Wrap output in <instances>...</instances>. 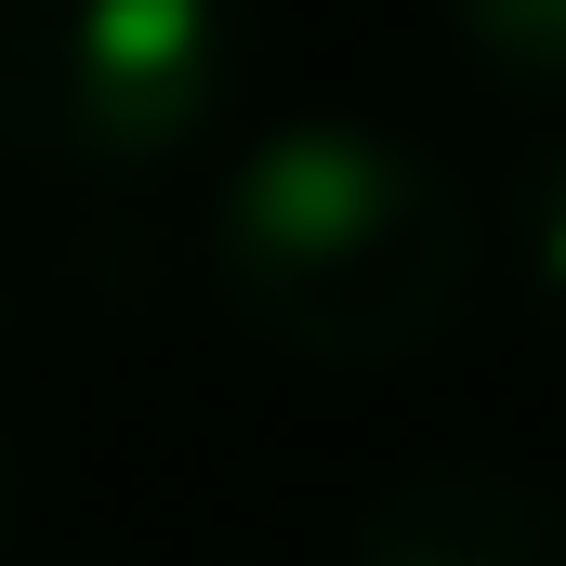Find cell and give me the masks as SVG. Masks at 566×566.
<instances>
[{
    "instance_id": "3",
    "label": "cell",
    "mask_w": 566,
    "mask_h": 566,
    "mask_svg": "<svg viewBox=\"0 0 566 566\" xmlns=\"http://www.w3.org/2000/svg\"><path fill=\"white\" fill-rule=\"evenodd\" d=\"M343 566H566V501L514 461H409L369 488Z\"/></svg>"
},
{
    "instance_id": "1",
    "label": "cell",
    "mask_w": 566,
    "mask_h": 566,
    "mask_svg": "<svg viewBox=\"0 0 566 566\" xmlns=\"http://www.w3.org/2000/svg\"><path fill=\"white\" fill-rule=\"evenodd\" d=\"M211 277L303 369H396L474 303V198L356 106H290L211 185Z\"/></svg>"
},
{
    "instance_id": "2",
    "label": "cell",
    "mask_w": 566,
    "mask_h": 566,
    "mask_svg": "<svg viewBox=\"0 0 566 566\" xmlns=\"http://www.w3.org/2000/svg\"><path fill=\"white\" fill-rule=\"evenodd\" d=\"M251 0H0V158L145 171L238 106Z\"/></svg>"
},
{
    "instance_id": "6",
    "label": "cell",
    "mask_w": 566,
    "mask_h": 566,
    "mask_svg": "<svg viewBox=\"0 0 566 566\" xmlns=\"http://www.w3.org/2000/svg\"><path fill=\"white\" fill-rule=\"evenodd\" d=\"M0 554H13V434H0Z\"/></svg>"
},
{
    "instance_id": "4",
    "label": "cell",
    "mask_w": 566,
    "mask_h": 566,
    "mask_svg": "<svg viewBox=\"0 0 566 566\" xmlns=\"http://www.w3.org/2000/svg\"><path fill=\"white\" fill-rule=\"evenodd\" d=\"M448 27L501 93H566V0H448Z\"/></svg>"
},
{
    "instance_id": "5",
    "label": "cell",
    "mask_w": 566,
    "mask_h": 566,
    "mask_svg": "<svg viewBox=\"0 0 566 566\" xmlns=\"http://www.w3.org/2000/svg\"><path fill=\"white\" fill-rule=\"evenodd\" d=\"M514 277H527V303L566 343V133L527 145V171H514Z\"/></svg>"
}]
</instances>
